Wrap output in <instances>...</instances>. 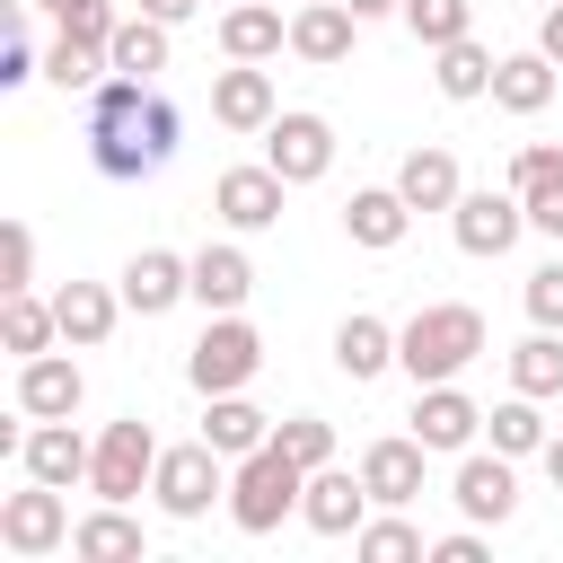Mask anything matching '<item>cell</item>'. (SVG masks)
<instances>
[{"mask_svg": "<svg viewBox=\"0 0 563 563\" xmlns=\"http://www.w3.org/2000/svg\"><path fill=\"white\" fill-rule=\"evenodd\" d=\"M264 369V334L229 308V317H211L202 334H194V352H185V378L202 387V396H229V387H246Z\"/></svg>", "mask_w": 563, "mask_h": 563, "instance_id": "cell-4", "label": "cell"}, {"mask_svg": "<svg viewBox=\"0 0 563 563\" xmlns=\"http://www.w3.org/2000/svg\"><path fill=\"white\" fill-rule=\"evenodd\" d=\"M493 62H501V53H484L475 35H457V44L431 53V79H440L449 106H475V97H493Z\"/></svg>", "mask_w": 563, "mask_h": 563, "instance_id": "cell-30", "label": "cell"}, {"mask_svg": "<svg viewBox=\"0 0 563 563\" xmlns=\"http://www.w3.org/2000/svg\"><path fill=\"white\" fill-rule=\"evenodd\" d=\"M176 106L150 88V79H132V70H106L97 88H88V158H97V176H114V185H141V176H158L167 158H176Z\"/></svg>", "mask_w": 563, "mask_h": 563, "instance_id": "cell-1", "label": "cell"}, {"mask_svg": "<svg viewBox=\"0 0 563 563\" xmlns=\"http://www.w3.org/2000/svg\"><path fill=\"white\" fill-rule=\"evenodd\" d=\"M0 545L26 554V563H35V554H62V545H70V501H62V484H35V475H26V493L0 501Z\"/></svg>", "mask_w": 563, "mask_h": 563, "instance_id": "cell-7", "label": "cell"}, {"mask_svg": "<svg viewBox=\"0 0 563 563\" xmlns=\"http://www.w3.org/2000/svg\"><path fill=\"white\" fill-rule=\"evenodd\" d=\"M141 9H150V18H167V26H185V18L202 9V0H141Z\"/></svg>", "mask_w": 563, "mask_h": 563, "instance_id": "cell-44", "label": "cell"}, {"mask_svg": "<svg viewBox=\"0 0 563 563\" xmlns=\"http://www.w3.org/2000/svg\"><path fill=\"white\" fill-rule=\"evenodd\" d=\"M70 554H79V563H141L150 537H141V519H132L123 501H97V510L70 528Z\"/></svg>", "mask_w": 563, "mask_h": 563, "instance_id": "cell-26", "label": "cell"}, {"mask_svg": "<svg viewBox=\"0 0 563 563\" xmlns=\"http://www.w3.org/2000/svg\"><path fill=\"white\" fill-rule=\"evenodd\" d=\"M290 9H299V0H290Z\"/></svg>", "mask_w": 563, "mask_h": 563, "instance_id": "cell-49", "label": "cell"}, {"mask_svg": "<svg viewBox=\"0 0 563 563\" xmlns=\"http://www.w3.org/2000/svg\"><path fill=\"white\" fill-rule=\"evenodd\" d=\"M299 519H308L317 537H352V528L369 519V484H361V466H317L308 493H299Z\"/></svg>", "mask_w": 563, "mask_h": 563, "instance_id": "cell-18", "label": "cell"}, {"mask_svg": "<svg viewBox=\"0 0 563 563\" xmlns=\"http://www.w3.org/2000/svg\"><path fill=\"white\" fill-rule=\"evenodd\" d=\"M176 299H194V255L141 246V255L123 264V308H132V317H167Z\"/></svg>", "mask_w": 563, "mask_h": 563, "instance_id": "cell-16", "label": "cell"}, {"mask_svg": "<svg viewBox=\"0 0 563 563\" xmlns=\"http://www.w3.org/2000/svg\"><path fill=\"white\" fill-rule=\"evenodd\" d=\"M79 396H88L79 361H62V352L18 361V413H26V422H62V413H79Z\"/></svg>", "mask_w": 563, "mask_h": 563, "instance_id": "cell-19", "label": "cell"}, {"mask_svg": "<svg viewBox=\"0 0 563 563\" xmlns=\"http://www.w3.org/2000/svg\"><path fill=\"white\" fill-rule=\"evenodd\" d=\"M361 18H405V0H352Z\"/></svg>", "mask_w": 563, "mask_h": 563, "instance_id": "cell-45", "label": "cell"}, {"mask_svg": "<svg viewBox=\"0 0 563 563\" xmlns=\"http://www.w3.org/2000/svg\"><path fill=\"white\" fill-rule=\"evenodd\" d=\"M282 114V97H273V70L264 62H229V70H211V123H229V132H264Z\"/></svg>", "mask_w": 563, "mask_h": 563, "instance_id": "cell-15", "label": "cell"}, {"mask_svg": "<svg viewBox=\"0 0 563 563\" xmlns=\"http://www.w3.org/2000/svg\"><path fill=\"white\" fill-rule=\"evenodd\" d=\"M264 158H273L290 185H317V176L334 167V123H325V114H308V106L273 114V123H264Z\"/></svg>", "mask_w": 563, "mask_h": 563, "instance_id": "cell-9", "label": "cell"}, {"mask_svg": "<svg viewBox=\"0 0 563 563\" xmlns=\"http://www.w3.org/2000/svg\"><path fill=\"white\" fill-rule=\"evenodd\" d=\"M35 9H53V18H62V9H79V0H35Z\"/></svg>", "mask_w": 563, "mask_h": 563, "instance_id": "cell-47", "label": "cell"}, {"mask_svg": "<svg viewBox=\"0 0 563 563\" xmlns=\"http://www.w3.org/2000/svg\"><path fill=\"white\" fill-rule=\"evenodd\" d=\"M53 317H62V343H70V352H97V343L114 334V317H123V290H106V282H62V290H53Z\"/></svg>", "mask_w": 563, "mask_h": 563, "instance_id": "cell-23", "label": "cell"}, {"mask_svg": "<svg viewBox=\"0 0 563 563\" xmlns=\"http://www.w3.org/2000/svg\"><path fill=\"white\" fill-rule=\"evenodd\" d=\"M158 510L167 519H202L211 501H229V457L211 440H185V449H158V475H150Z\"/></svg>", "mask_w": 563, "mask_h": 563, "instance_id": "cell-5", "label": "cell"}, {"mask_svg": "<svg viewBox=\"0 0 563 563\" xmlns=\"http://www.w3.org/2000/svg\"><path fill=\"white\" fill-rule=\"evenodd\" d=\"M431 563H484V537H475V519H466L457 537H440V545H431Z\"/></svg>", "mask_w": 563, "mask_h": 563, "instance_id": "cell-42", "label": "cell"}, {"mask_svg": "<svg viewBox=\"0 0 563 563\" xmlns=\"http://www.w3.org/2000/svg\"><path fill=\"white\" fill-rule=\"evenodd\" d=\"M519 299H528V325H554V334H563V255H554V264H537Z\"/></svg>", "mask_w": 563, "mask_h": 563, "instance_id": "cell-40", "label": "cell"}, {"mask_svg": "<svg viewBox=\"0 0 563 563\" xmlns=\"http://www.w3.org/2000/svg\"><path fill=\"white\" fill-rule=\"evenodd\" d=\"M334 369L361 387V378H378V369H396V325L387 317H369V308H352L343 325H334Z\"/></svg>", "mask_w": 563, "mask_h": 563, "instance_id": "cell-27", "label": "cell"}, {"mask_svg": "<svg viewBox=\"0 0 563 563\" xmlns=\"http://www.w3.org/2000/svg\"><path fill=\"white\" fill-rule=\"evenodd\" d=\"M510 194L528 202V229L563 238V150H554V141H528V150L510 158Z\"/></svg>", "mask_w": 563, "mask_h": 563, "instance_id": "cell-20", "label": "cell"}, {"mask_svg": "<svg viewBox=\"0 0 563 563\" xmlns=\"http://www.w3.org/2000/svg\"><path fill=\"white\" fill-rule=\"evenodd\" d=\"M405 229H413V202H405L396 185H361V194L343 202V238H352V246H369V255L405 246Z\"/></svg>", "mask_w": 563, "mask_h": 563, "instance_id": "cell-22", "label": "cell"}, {"mask_svg": "<svg viewBox=\"0 0 563 563\" xmlns=\"http://www.w3.org/2000/svg\"><path fill=\"white\" fill-rule=\"evenodd\" d=\"M537 44L563 62V0H545V18H537Z\"/></svg>", "mask_w": 563, "mask_h": 563, "instance_id": "cell-43", "label": "cell"}, {"mask_svg": "<svg viewBox=\"0 0 563 563\" xmlns=\"http://www.w3.org/2000/svg\"><path fill=\"white\" fill-rule=\"evenodd\" d=\"M510 387L537 396V405L563 396V334H554V325H537L528 343H510Z\"/></svg>", "mask_w": 563, "mask_h": 563, "instance_id": "cell-33", "label": "cell"}, {"mask_svg": "<svg viewBox=\"0 0 563 563\" xmlns=\"http://www.w3.org/2000/svg\"><path fill=\"white\" fill-rule=\"evenodd\" d=\"M299 493H308V466H299L282 440L246 449V457L229 466V519H238V537H273V528L299 510Z\"/></svg>", "mask_w": 563, "mask_h": 563, "instance_id": "cell-3", "label": "cell"}, {"mask_svg": "<svg viewBox=\"0 0 563 563\" xmlns=\"http://www.w3.org/2000/svg\"><path fill=\"white\" fill-rule=\"evenodd\" d=\"M422 440L413 431H387V440H369L361 449V484H369V501L378 510H405V501H422Z\"/></svg>", "mask_w": 563, "mask_h": 563, "instance_id": "cell-13", "label": "cell"}, {"mask_svg": "<svg viewBox=\"0 0 563 563\" xmlns=\"http://www.w3.org/2000/svg\"><path fill=\"white\" fill-rule=\"evenodd\" d=\"M519 457H501V449H466L457 457V484H449V501L475 519V528H501L510 510H519V475H510Z\"/></svg>", "mask_w": 563, "mask_h": 563, "instance_id": "cell-10", "label": "cell"}, {"mask_svg": "<svg viewBox=\"0 0 563 563\" xmlns=\"http://www.w3.org/2000/svg\"><path fill=\"white\" fill-rule=\"evenodd\" d=\"M484 431H493V449H501V457H545V440H554V431H545V413H537V396H519V387L484 413Z\"/></svg>", "mask_w": 563, "mask_h": 563, "instance_id": "cell-32", "label": "cell"}, {"mask_svg": "<svg viewBox=\"0 0 563 563\" xmlns=\"http://www.w3.org/2000/svg\"><path fill=\"white\" fill-rule=\"evenodd\" d=\"M273 440H282V449H290L308 475H317V466H334V422H325V413H290Z\"/></svg>", "mask_w": 563, "mask_h": 563, "instance_id": "cell-38", "label": "cell"}, {"mask_svg": "<svg viewBox=\"0 0 563 563\" xmlns=\"http://www.w3.org/2000/svg\"><path fill=\"white\" fill-rule=\"evenodd\" d=\"M352 554H361V563H422L431 545H422L413 519H361V528H352Z\"/></svg>", "mask_w": 563, "mask_h": 563, "instance_id": "cell-35", "label": "cell"}, {"mask_svg": "<svg viewBox=\"0 0 563 563\" xmlns=\"http://www.w3.org/2000/svg\"><path fill=\"white\" fill-rule=\"evenodd\" d=\"M405 26H413V44H457V35H475V0H405Z\"/></svg>", "mask_w": 563, "mask_h": 563, "instance_id": "cell-36", "label": "cell"}, {"mask_svg": "<svg viewBox=\"0 0 563 563\" xmlns=\"http://www.w3.org/2000/svg\"><path fill=\"white\" fill-rule=\"evenodd\" d=\"M352 35H361V9H352V0H299V9H290V53L317 62V70L352 62Z\"/></svg>", "mask_w": 563, "mask_h": 563, "instance_id": "cell-14", "label": "cell"}, {"mask_svg": "<svg viewBox=\"0 0 563 563\" xmlns=\"http://www.w3.org/2000/svg\"><path fill=\"white\" fill-rule=\"evenodd\" d=\"M202 440H211V449L238 466L246 449H264V440H273V413H255V405H246V387H229V396H202Z\"/></svg>", "mask_w": 563, "mask_h": 563, "instance_id": "cell-28", "label": "cell"}, {"mask_svg": "<svg viewBox=\"0 0 563 563\" xmlns=\"http://www.w3.org/2000/svg\"><path fill=\"white\" fill-rule=\"evenodd\" d=\"M466 361H484V317H475L466 299L413 308V317L396 325V369H405L413 387H440V378H457Z\"/></svg>", "mask_w": 563, "mask_h": 563, "instance_id": "cell-2", "label": "cell"}, {"mask_svg": "<svg viewBox=\"0 0 563 563\" xmlns=\"http://www.w3.org/2000/svg\"><path fill=\"white\" fill-rule=\"evenodd\" d=\"M449 229H457V246L466 255H510L519 246V229H528V202L501 185H484V194H457V211H449Z\"/></svg>", "mask_w": 563, "mask_h": 563, "instance_id": "cell-11", "label": "cell"}, {"mask_svg": "<svg viewBox=\"0 0 563 563\" xmlns=\"http://www.w3.org/2000/svg\"><path fill=\"white\" fill-rule=\"evenodd\" d=\"M282 194H290V176H282L273 158H255V167H220L211 211H220L238 238H255V229H273V220H282Z\"/></svg>", "mask_w": 563, "mask_h": 563, "instance_id": "cell-8", "label": "cell"}, {"mask_svg": "<svg viewBox=\"0 0 563 563\" xmlns=\"http://www.w3.org/2000/svg\"><path fill=\"white\" fill-rule=\"evenodd\" d=\"M246 290H255V264H246V246H202V255H194V299H202L211 317L246 308Z\"/></svg>", "mask_w": 563, "mask_h": 563, "instance_id": "cell-29", "label": "cell"}, {"mask_svg": "<svg viewBox=\"0 0 563 563\" xmlns=\"http://www.w3.org/2000/svg\"><path fill=\"white\" fill-rule=\"evenodd\" d=\"M554 70H563V62H554L545 44L501 53V62H493V106H501V114H545V106H554Z\"/></svg>", "mask_w": 563, "mask_h": 563, "instance_id": "cell-21", "label": "cell"}, {"mask_svg": "<svg viewBox=\"0 0 563 563\" xmlns=\"http://www.w3.org/2000/svg\"><path fill=\"white\" fill-rule=\"evenodd\" d=\"M537 9H545V0H537Z\"/></svg>", "mask_w": 563, "mask_h": 563, "instance_id": "cell-50", "label": "cell"}, {"mask_svg": "<svg viewBox=\"0 0 563 563\" xmlns=\"http://www.w3.org/2000/svg\"><path fill=\"white\" fill-rule=\"evenodd\" d=\"M18 466L35 475V484H88V466H97V440H79L70 431V413L62 422H26V440H18Z\"/></svg>", "mask_w": 563, "mask_h": 563, "instance_id": "cell-12", "label": "cell"}, {"mask_svg": "<svg viewBox=\"0 0 563 563\" xmlns=\"http://www.w3.org/2000/svg\"><path fill=\"white\" fill-rule=\"evenodd\" d=\"M26 282H35V229L9 220V238H0V290H26Z\"/></svg>", "mask_w": 563, "mask_h": 563, "instance_id": "cell-41", "label": "cell"}, {"mask_svg": "<svg viewBox=\"0 0 563 563\" xmlns=\"http://www.w3.org/2000/svg\"><path fill=\"white\" fill-rule=\"evenodd\" d=\"M282 44H290V18L273 0H229L220 9V53L229 62H273Z\"/></svg>", "mask_w": 563, "mask_h": 563, "instance_id": "cell-24", "label": "cell"}, {"mask_svg": "<svg viewBox=\"0 0 563 563\" xmlns=\"http://www.w3.org/2000/svg\"><path fill=\"white\" fill-rule=\"evenodd\" d=\"M0 343H9L18 361L53 352V343H62V317H53V299H35V290H0Z\"/></svg>", "mask_w": 563, "mask_h": 563, "instance_id": "cell-31", "label": "cell"}, {"mask_svg": "<svg viewBox=\"0 0 563 563\" xmlns=\"http://www.w3.org/2000/svg\"><path fill=\"white\" fill-rule=\"evenodd\" d=\"M106 70H114V62H106V53H88V44H70V35H53V53H44V79H53L62 97H88Z\"/></svg>", "mask_w": 563, "mask_h": 563, "instance_id": "cell-37", "label": "cell"}, {"mask_svg": "<svg viewBox=\"0 0 563 563\" xmlns=\"http://www.w3.org/2000/svg\"><path fill=\"white\" fill-rule=\"evenodd\" d=\"M396 194H405L413 211H457V194H466V176H457V150H440V141L405 150V167H396Z\"/></svg>", "mask_w": 563, "mask_h": 563, "instance_id": "cell-25", "label": "cell"}, {"mask_svg": "<svg viewBox=\"0 0 563 563\" xmlns=\"http://www.w3.org/2000/svg\"><path fill=\"white\" fill-rule=\"evenodd\" d=\"M475 431H484V405H475L457 378L413 387V440H422V449H475Z\"/></svg>", "mask_w": 563, "mask_h": 563, "instance_id": "cell-17", "label": "cell"}, {"mask_svg": "<svg viewBox=\"0 0 563 563\" xmlns=\"http://www.w3.org/2000/svg\"><path fill=\"white\" fill-rule=\"evenodd\" d=\"M220 9H229V0H220Z\"/></svg>", "mask_w": 563, "mask_h": 563, "instance_id": "cell-48", "label": "cell"}, {"mask_svg": "<svg viewBox=\"0 0 563 563\" xmlns=\"http://www.w3.org/2000/svg\"><path fill=\"white\" fill-rule=\"evenodd\" d=\"M150 475H158V431H150L141 413L106 422V431H97V466H88V493H97V501H132V493H150Z\"/></svg>", "mask_w": 563, "mask_h": 563, "instance_id": "cell-6", "label": "cell"}, {"mask_svg": "<svg viewBox=\"0 0 563 563\" xmlns=\"http://www.w3.org/2000/svg\"><path fill=\"white\" fill-rule=\"evenodd\" d=\"M114 26H123V18H114V0H79V9H62V35H70V44H88V53H106V44H114Z\"/></svg>", "mask_w": 563, "mask_h": 563, "instance_id": "cell-39", "label": "cell"}, {"mask_svg": "<svg viewBox=\"0 0 563 563\" xmlns=\"http://www.w3.org/2000/svg\"><path fill=\"white\" fill-rule=\"evenodd\" d=\"M167 35H176V26L141 9V18H123V26H114L106 62H114V70H132V79H150V70H167Z\"/></svg>", "mask_w": 563, "mask_h": 563, "instance_id": "cell-34", "label": "cell"}, {"mask_svg": "<svg viewBox=\"0 0 563 563\" xmlns=\"http://www.w3.org/2000/svg\"><path fill=\"white\" fill-rule=\"evenodd\" d=\"M545 475H554V493H563V431L545 440Z\"/></svg>", "mask_w": 563, "mask_h": 563, "instance_id": "cell-46", "label": "cell"}]
</instances>
